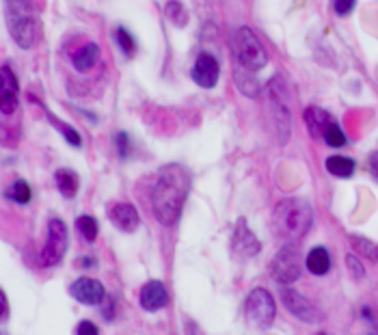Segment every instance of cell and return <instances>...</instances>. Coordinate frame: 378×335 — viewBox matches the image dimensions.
I'll return each instance as SVG.
<instances>
[{
	"label": "cell",
	"instance_id": "603a6c76",
	"mask_svg": "<svg viewBox=\"0 0 378 335\" xmlns=\"http://www.w3.org/2000/svg\"><path fill=\"white\" fill-rule=\"evenodd\" d=\"M164 11H167V18L173 20L175 27H186V24H188V13L182 7V3H178V0H171V3H167Z\"/></svg>",
	"mask_w": 378,
	"mask_h": 335
},
{
	"label": "cell",
	"instance_id": "1f68e13d",
	"mask_svg": "<svg viewBox=\"0 0 378 335\" xmlns=\"http://www.w3.org/2000/svg\"><path fill=\"white\" fill-rule=\"evenodd\" d=\"M348 266L352 268V275H355L357 279H361V277L365 275V273H363V266L357 262V257H355V255H348Z\"/></svg>",
	"mask_w": 378,
	"mask_h": 335
},
{
	"label": "cell",
	"instance_id": "f546056e",
	"mask_svg": "<svg viewBox=\"0 0 378 335\" xmlns=\"http://www.w3.org/2000/svg\"><path fill=\"white\" fill-rule=\"evenodd\" d=\"M115 143H117V149H119V156H121V158L128 156V135H125V132H117Z\"/></svg>",
	"mask_w": 378,
	"mask_h": 335
},
{
	"label": "cell",
	"instance_id": "5bb4252c",
	"mask_svg": "<svg viewBox=\"0 0 378 335\" xmlns=\"http://www.w3.org/2000/svg\"><path fill=\"white\" fill-rule=\"evenodd\" d=\"M260 242L258 238L251 234V229L246 227L244 219L238 221L236 225V231H234V253L236 257H242V260H246V257H253L260 253Z\"/></svg>",
	"mask_w": 378,
	"mask_h": 335
},
{
	"label": "cell",
	"instance_id": "44dd1931",
	"mask_svg": "<svg viewBox=\"0 0 378 335\" xmlns=\"http://www.w3.org/2000/svg\"><path fill=\"white\" fill-rule=\"evenodd\" d=\"M234 78H236V87H238L242 93H246V95H251V97L258 93V83H255V78H253V74H251V69H246L244 65L236 63Z\"/></svg>",
	"mask_w": 378,
	"mask_h": 335
},
{
	"label": "cell",
	"instance_id": "9a60e30c",
	"mask_svg": "<svg viewBox=\"0 0 378 335\" xmlns=\"http://www.w3.org/2000/svg\"><path fill=\"white\" fill-rule=\"evenodd\" d=\"M167 299H169L167 288L158 279L147 281L141 290V305L147 309V312H158V309H162L167 305Z\"/></svg>",
	"mask_w": 378,
	"mask_h": 335
},
{
	"label": "cell",
	"instance_id": "52a82bcc",
	"mask_svg": "<svg viewBox=\"0 0 378 335\" xmlns=\"http://www.w3.org/2000/svg\"><path fill=\"white\" fill-rule=\"evenodd\" d=\"M67 251V227L63 221L52 219L48 225V240L39 253L41 266H57Z\"/></svg>",
	"mask_w": 378,
	"mask_h": 335
},
{
	"label": "cell",
	"instance_id": "484cf974",
	"mask_svg": "<svg viewBox=\"0 0 378 335\" xmlns=\"http://www.w3.org/2000/svg\"><path fill=\"white\" fill-rule=\"evenodd\" d=\"M324 141H326V145H331V147H344L346 145V135L342 130V125L333 121L329 125V130H326V135H324Z\"/></svg>",
	"mask_w": 378,
	"mask_h": 335
},
{
	"label": "cell",
	"instance_id": "ba28073f",
	"mask_svg": "<svg viewBox=\"0 0 378 335\" xmlns=\"http://www.w3.org/2000/svg\"><path fill=\"white\" fill-rule=\"evenodd\" d=\"M270 275L284 283V286H290L300 277V255L298 249L288 245L284 247L279 253L274 255V260L270 262Z\"/></svg>",
	"mask_w": 378,
	"mask_h": 335
},
{
	"label": "cell",
	"instance_id": "8fae6325",
	"mask_svg": "<svg viewBox=\"0 0 378 335\" xmlns=\"http://www.w3.org/2000/svg\"><path fill=\"white\" fill-rule=\"evenodd\" d=\"M20 102V87L9 65H3L0 71V111L3 115H13Z\"/></svg>",
	"mask_w": 378,
	"mask_h": 335
},
{
	"label": "cell",
	"instance_id": "6da1fadb",
	"mask_svg": "<svg viewBox=\"0 0 378 335\" xmlns=\"http://www.w3.org/2000/svg\"><path fill=\"white\" fill-rule=\"evenodd\" d=\"M188 195V175L182 167L169 165L160 171L154 191H151V203L154 214L162 225H173L180 219L184 201Z\"/></svg>",
	"mask_w": 378,
	"mask_h": 335
},
{
	"label": "cell",
	"instance_id": "f1b7e54d",
	"mask_svg": "<svg viewBox=\"0 0 378 335\" xmlns=\"http://www.w3.org/2000/svg\"><path fill=\"white\" fill-rule=\"evenodd\" d=\"M357 0H335V13L337 15H348L352 9H355Z\"/></svg>",
	"mask_w": 378,
	"mask_h": 335
},
{
	"label": "cell",
	"instance_id": "e0dca14e",
	"mask_svg": "<svg viewBox=\"0 0 378 335\" xmlns=\"http://www.w3.org/2000/svg\"><path fill=\"white\" fill-rule=\"evenodd\" d=\"M307 271L312 275H326L331 271V255L329 251H326L324 247H314L309 253H307Z\"/></svg>",
	"mask_w": 378,
	"mask_h": 335
},
{
	"label": "cell",
	"instance_id": "4fadbf2b",
	"mask_svg": "<svg viewBox=\"0 0 378 335\" xmlns=\"http://www.w3.org/2000/svg\"><path fill=\"white\" fill-rule=\"evenodd\" d=\"M192 81L199 87L212 89L218 83V61H216V57H212L210 53H201L192 65Z\"/></svg>",
	"mask_w": 378,
	"mask_h": 335
},
{
	"label": "cell",
	"instance_id": "e575fe53",
	"mask_svg": "<svg viewBox=\"0 0 378 335\" xmlns=\"http://www.w3.org/2000/svg\"><path fill=\"white\" fill-rule=\"evenodd\" d=\"M318 335H326V333H318Z\"/></svg>",
	"mask_w": 378,
	"mask_h": 335
},
{
	"label": "cell",
	"instance_id": "4316f807",
	"mask_svg": "<svg viewBox=\"0 0 378 335\" xmlns=\"http://www.w3.org/2000/svg\"><path fill=\"white\" fill-rule=\"evenodd\" d=\"M352 245H355V249H359V253L370 257V260H378V247L372 245L370 240H365V238H352Z\"/></svg>",
	"mask_w": 378,
	"mask_h": 335
},
{
	"label": "cell",
	"instance_id": "9c48e42d",
	"mask_svg": "<svg viewBox=\"0 0 378 335\" xmlns=\"http://www.w3.org/2000/svg\"><path fill=\"white\" fill-rule=\"evenodd\" d=\"M281 301H284V305H286V309L290 314H294L298 320H302V322H318L322 316H320V312L314 307V303L309 301V299H305L302 294H298L296 290H292V288H286L284 292H281Z\"/></svg>",
	"mask_w": 378,
	"mask_h": 335
},
{
	"label": "cell",
	"instance_id": "2e32d148",
	"mask_svg": "<svg viewBox=\"0 0 378 335\" xmlns=\"http://www.w3.org/2000/svg\"><path fill=\"white\" fill-rule=\"evenodd\" d=\"M305 123H307V128H309L312 137L318 139V137H324V135H326V130H329V125H331L333 121H331V115L326 113V111H322V109H318V107H312V109L305 111Z\"/></svg>",
	"mask_w": 378,
	"mask_h": 335
},
{
	"label": "cell",
	"instance_id": "83f0119b",
	"mask_svg": "<svg viewBox=\"0 0 378 335\" xmlns=\"http://www.w3.org/2000/svg\"><path fill=\"white\" fill-rule=\"evenodd\" d=\"M57 125L61 128V132H63V137H65V139H67V141H69V143H71L74 147H78V145L83 143V139H80V135H78V132H76V130H74V128H71V125H61V123H57Z\"/></svg>",
	"mask_w": 378,
	"mask_h": 335
},
{
	"label": "cell",
	"instance_id": "ac0fdd59",
	"mask_svg": "<svg viewBox=\"0 0 378 335\" xmlns=\"http://www.w3.org/2000/svg\"><path fill=\"white\" fill-rule=\"evenodd\" d=\"M97 57H99V46L97 43H87V46L78 48L71 55V63L78 71H87V69H91L95 65Z\"/></svg>",
	"mask_w": 378,
	"mask_h": 335
},
{
	"label": "cell",
	"instance_id": "ffe728a7",
	"mask_svg": "<svg viewBox=\"0 0 378 335\" xmlns=\"http://www.w3.org/2000/svg\"><path fill=\"white\" fill-rule=\"evenodd\" d=\"M55 177H57V186L65 199L76 197V193H78V175L69 169H61V171H57Z\"/></svg>",
	"mask_w": 378,
	"mask_h": 335
},
{
	"label": "cell",
	"instance_id": "4dcf8cb0",
	"mask_svg": "<svg viewBox=\"0 0 378 335\" xmlns=\"http://www.w3.org/2000/svg\"><path fill=\"white\" fill-rule=\"evenodd\" d=\"M78 335H99V331H97V327L91 320H83L78 324Z\"/></svg>",
	"mask_w": 378,
	"mask_h": 335
},
{
	"label": "cell",
	"instance_id": "7402d4cb",
	"mask_svg": "<svg viewBox=\"0 0 378 335\" xmlns=\"http://www.w3.org/2000/svg\"><path fill=\"white\" fill-rule=\"evenodd\" d=\"M76 229H78V234L87 240V242H93L97 238V221L89 214L85 217H78L76 219Z\"/></svg>",
	"mask_w": 378,
	"mask_h": 335
},
{
	"label": "cell",
	"instance_id": "5b68a950",
	"mask_svg": "<svg viewBox=\"0 0 378 335\" xmlns=\"http://www.w3.org/2000/svg\"><path fill=\"white\" fill-rule=\"evenodd\" d=\"M230 46L236 55V63L244 65L251 71L264 69L268 65V55L262 41L248 27H238L230 33Z\"/></svg>",
	"mask_w": 378,
	"mask_h": 335
},
{
	"label": "cell",
	"instance_id": "3957f363",
	"mask_svg": "<svg viewBox=\"0 0 378 335\" xmlns=\"http://www.w3.org/2000/svg\"><path fill=\"white\" fill-rule=\"evenodd\" d=\"M266 109L270 115L272 130L276 132V139H279V143H286L292 130V113H290V91L279 74L268 83Z\"/></svg>",
	"mask_w": 378,
	"mask_h": 335
},
{
	"label": "cell",
	"instance_id": "cb8c5ba5",
	"mask_svg": "<svg viewBox=\"0 0 378 335\" xmlns=\"http://www.w3.org/2000/svg\"><path fill=\"white\" fill-rule=\"evenodd\" d=\"M115 41H117V46L121 48V53H123L125 57H132V55H134L136 43H134L132 35H130L128 31H125L123 27L115 29Z\"/></svg>",
	"mask_w": 378,
	"mask_h": 335
},
{
	"label": "cell",
	"instance_id": "d6a6232c",
	"mask_svg": "<svg viewBox=\"0 0 378 335\" xmlns=\"http://www.w3.org/2000/svg\"><path fill=\"white\" fill-rule=\"evenodd\" d=\"M370 169H372V175L378 179V151H374L370 156Z\"/></svg>",
	"mask_w": 378,
	"mask_h": 335
},
{
	"label": "cell",
	"instance_id": "836d02e7",
	"mask_svg": "<svg viewBox=\"0 0 378 335\" xmlns=\"http://www.w3.org/2000/svg\"><path fill=\"white\" fill-rule=\"evenodd\" d=\"M0 303H3V318H7V314H9V305H7L5 292H0Z\"/></svg>",
	"mask_w": 378,
	"mask_h": 335
},
{
	"label": "cell",
	"instance_id": "8992f818",
	"mask_svg": "<svg viewBox=\"0 0 378 335\" xmlns=\"http://www.w3.org/2000/svg\"><path fill=\"white\" fill-rule=\"evenodd\" d=\"M276 316L274 299L268 290L255 288L246 299V320L255 329H268Z\"/></svg>",
	"mask_w": 378,
	"mask_h": 335
},
{
	"label": "cell",
	"instance_id": "30bf717a",
	"mask_svg": "<svg viewBox=\"0 0 378 335\" xmlns=\"http://www.w3.org/2000/svg\"><path fill=\"white\" fill-rule=\"evenodd\" d=\"M71 296L76 301H80L85 305H99L104 299H106V290L104 286L99 283L97 279L93 277H80V279H76L71 283V288H69Z\"/></svg>",
	"mask_w": 378,
	"mask_h": 335
},
{
	"label": "cell",
	"instance_id": "d4e9b609",
	"mask_svg": "<svg viewBox=\"0 0 378 335\" xmlns=\"http://www.w3.org/2000/svg\"><path fill=\"white\" fill-rule=\"evenodd\" d=\"M7 195H9V199H13L15 203H29V201H31V186L24 182V179H15Z\"/></svg>",
	"mask_w": 378,
	"mask_h": 335
},
{
	"label": "cell",
	"instance_id": "7a4b0ae2",
	"mask_svg": "<svg viewBox=\"0 0 378 335\" xmlns=\"http://www.w3.org/2000/svg\"><path fill=\"white\" fill-rule=\"evenodd\" d=\"M314 210L305 199H286L276 205L274 223L286 238H302L312 229Z\"/></svg>",
	"mask_w": 378,
	"mask_h": 335
},
{
	"label": "cell",
	"instance_id": "d6986e66",
	"mask_svg": "<svg viewBox=\"0 0 378 335\" xmlns=\"http://www.w3.org/2000/svg\"><path fill=\"white\" fill-rule=\"evenodd\" d=\"M355 169H357L355 160L348 158V156H340V153H335V156L326 158V171L335 177H350L352 173H355Z\"/></svg>",
	"mask_w": 378,
	"mask_h": 335
},
{
	"label": "cell",
	"instance_id": "7c38bea8",
	"mask_svg": "<svg viewBox=\"0 0 378 335\" xmlns=\"http://www.w3.org/2000/svg\"><path fill=\"white\" fill-rule=\"evenodd\" d=\"M108 219L113 221V225L125 234H132V231L139 229L141 225V217L139 210L134 208L132 203H125V201H117L108 208Z\"/></svg>",
	"mask_w": 378,
	"mask_h": 335
},
{
	"label": "cell",
	"instance_id": "277c9868",
	"mask_svg": "<svg viewBox=\"0 0 378 335\" xmlns=\"http://www.w3.org/2000/svg\"><path fill=\"white\" fill-rule=\"evenodd\" d=\"M7 20L13 41L29 50L37 41V20L33 11V0H5Z\"/></svg>",
	"mask_w": 378,
	"mask_h": 335
}]
</instances>
